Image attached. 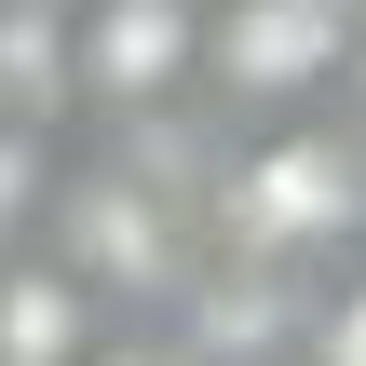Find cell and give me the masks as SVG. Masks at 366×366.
Returning <instances> with one entry per match:
<instances>
[{
  "label": "cell",
  "instance_id": "4",
  "mask_svg": "<svg viewBox=\"0 0 366 366\" xmlns=\"http://www.w3.org/2000/svg\"><path fill=\"white\" fill-rule=\"evenodd\" d=\"M299 366H366V258L312 285V312H299Z\"/></svg>",
  "mask_w": 366,
  "mask_h": 366
},
{
  "label": "cell",
  "instance_id": "1",
  "mask_svg": "<svg viewBox=\"0 0 366 366\" xmlns=\"http://www.w3.org/2000/svg\"><path fill=\"white\" fill-rule=\"evenodd\" d=\"M204 244L258 258L285 285H326L366 258V136L299 109V122H217L204 149Z\"/></svg>",
  "mask_w": 366,
  "mask_h": 366
},
{
  "label": "cell",
  "instance_id": "3",
  "mask_svg": "<svg viewBox=\"0 0 366 366\" xmlns=\"http://www.w3.org/2000/svg\"><path fill=\"white\" fill-rule=\"evenodd\" d=\"M81 122H177L204 95V0H68Z\"/></svg>",
  "mask_w": 366,
  "mask_h": 366
},
{
  "label": "cell",
  "instance_id": "5",
  "mask_svg": "<svg viewBox=\"0 0 366 366\" xmlns=\"http://www.w3.org/2000/svg\"><path fill=\"white\" fill-rule=\"evenodd\" d=\"M81 366H190V340H177L163 312H122V326H109V340H95Z\"/></svg>",
  "mask_w": 366,
  "mask_h": 366
},
{
  "label": "cell",
  "instance_id": "2",
  "mask_svg": "<svg viewBox=\"0 0 366 366\" xmlns=\"http://www.w3.org/2000/svg\"><path fill=\"white\" fill-rule=\"evenodd\" d=\"M366 14L353 0H204V109L217 122H299L340 95Z\"/></svg>",
  "mask_w": 366,
  "mask_h": 366
},
{
  "label": "cell",
  "instance_id": "6",
  "mask_svg": "<svg viewBox=\"0 0 366 366\" xmlns=\"http://www.w3.org/2000/svg\"><path fill=\"white\" fill-rule=\"evenodd\" d=\"M340 122L366 136V41H353V68H340Z\"/></svg>",
  "mask_w": 366,
  "mask_h": 366
},
{
  "label": "cell",
  "instance_id": "7",
  "mask_svg": "<svg viewBox=\"0 0 366 366\" xmlns=\"http://www.w3.org/2000/svg\"><path fill=\"white\" fill-rule=\"evenodd\" d=\"M353 14H366V0H353Z\"/></svg>",
  "mask_w": 366,
  "mask_h": 366
}]
</instances>
